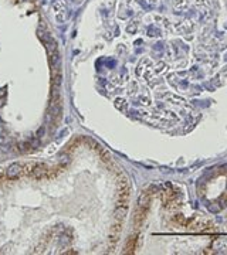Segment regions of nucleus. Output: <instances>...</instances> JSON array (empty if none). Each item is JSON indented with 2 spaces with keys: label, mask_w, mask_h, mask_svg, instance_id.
<instances>
[{
  "label": "nucleus",
  "mask_w": 227,
  "mask_h": 255,
  "mask_svg": "<svg viewBox=\"0 0 227 255\" xmlns=\"http://www.w3.org/2000/svg\"><path fill=\"white\" fill-rule=\"evenodd\" d=\"M149 203H151V194L148 191H143L139 197V201H138V210L135 213V225L139 227V225L143 223L145 220V215L148 214V208H149Z\"/></svg>",
  "instance_id": "obj_1"
},
{
  "label": "nucleus",
  "mask_w": 227,
  "mask_h": 255,
  "mask_svg": "<svg viewBox=\"0 0 227 255\" xmlns=\"http://www.w3.org/2000/svg\"><path fill=\"white\" fill-rule=\"evenodd\" d=\"M21 173H23V167H21L19 163H14V165H11L10 167L7 169V177H9V179H17Z\"/></svg>",
  "instance_id": "obj_2"
},
{
  "label": "nucleus",
  "mask_w": 227,
  "mask_h": 255,
  "mask_svg": "<svg viewBox=\"0 0 227 255\" xmlns=\"http://www.w3.org/2000/svg\"><path fill=\"white\" fill-rule=\"evenodd\" d=\"M136 241H138V238H136L135 235H132L131 238L128 240V244H126V248H125V252H133V250L136 248Z\"/></svg>",
  "instance_id": "obj_3"
}]
</instances>
